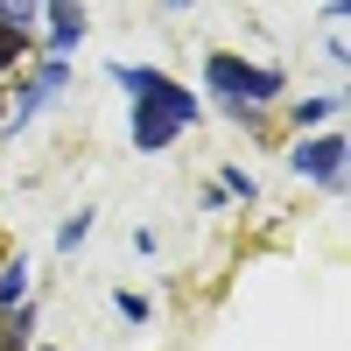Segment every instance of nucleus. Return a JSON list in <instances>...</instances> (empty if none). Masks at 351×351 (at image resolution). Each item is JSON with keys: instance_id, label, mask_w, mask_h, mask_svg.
Wrapping results in <instances>:
<instances>
[{"instance_id": "obj_1", "label": "nucleus", "mask_w": 351, "mask_h": 351, "mask_svg": "<svg viewBox=\"0 0 351 351\" xmlns=\"http://www.w3.org/2000/svg\"><path fill=\"white\" fill-rule=\"evenodd\" d=\"M204 92H211L225 112L232 106H274L288 92V77L274 64H246L239 49H211V56H204Z\"/></svg>"}, {"instance_id": "obj_2", "label": "nucleus", "mask_w": 351, "mask_h": 351, "mask_svg": "<svg viewBox=\"0 0 351 351\" xmlns=\"http://www.w3.org/2000/svg\"><path fill=\"white\" fill-rule=\"evenodd\" d=\"M106 77L120 84L127 99H148V106H162L169 120H183V127H197V112H204V106L183 92V84H176V77H162L155 64H106Z\"/></svg>"}, {"instance_id": "obj_3", "label": "nucleus", "mask_w": 351, "mask_h": 351, "mask_svg": "<svg viewBox=\"0 0 351 351\" xmlns=\"http://www.w3.org/2000/svg\"><path fill=\"white\" fill-rule=\"evenodd\" d=\"M64 84H71V56H36V71L21 77V92L8 99V112H0V120H8V127H36L43 106L64 92Z\"/></svg>"}, {"instance_id": "obj_4", "label": "nucleus", "mask_w": 351, "mask_h": 351, "mask_svg": "<svg viewBox=\"0 0 351 351\" xmlns=\"http://www.w3.org/2000/svg\"><path fill=\"white\" fill-rule=\"evenodd\" d=\"M288 169H295L302 183H324V190L337 197V190H344V134H295Z\"/></svg>"}, {"instance_id": "obj_5", "label": "nucleus", "mask_w": 351, "mask_h": 351, "mask_svg": "<svg viewBox=\"0 0 351 351\" xmlns=\"http://www.w3.org/2000/svg\"><path fill=\"white\" fill-rule=\"evenodd\" d=\"M127 134H134V148H141V155H162V148H176V134H183V120H169L162 106L134 99V106H127Z\"/></svg>"}, {"instance_id": "obj_6", "label": "nucleus", "mask_w": 351, "mask_h": 351, "mask_svg": "<svg viewBox=\"0 0 351 351\" xmlns=\"http://www.w3.org/2000/svg\"><path fill=\"white\" fill-rule=\"evenodd\" d=\"M43 14H49V43H43V56H77V43H84V8L77 0H43Z\"/></svg>"}, {"instance_id": "obj_7", "label": "nucleus", "mask_w": 351, "mask_h": 351, "mask_svg": "<svg viewBox=\"0 0 351 351\" xmlns=\"http://www.w3.org/2000/svg\"><path fill=\"white\" fill-rule=\"evenodd\" d=\"M28 344H36V302L0 309V351H28Z\"/></svg>"}, {"instance_id": "obj_8", "label": "nucleus", "mask_w": 351, "mask_h": 351, "mask_svg": "<svg viewBox=\"0 0 351 351\" xmlns=\"http://www.w3.org/2000/svg\"><path fill=\"white\" fill-rule=\"evenodd\" d=\"M344 112V99L330 92V99H302V106H288V120H295V134H316V127H330Z\"/></svg>"}, {"instance_id": "obj_9", "label": "nucleus", "mask_w": 351, "mask_h": 351, "mask_svg": "<svg viewBox=\"0 0 351 351\" xmlns=\"http://www.w3.org/2000/svg\"><path fill=\"white\" fill-rule=\"evenodd\" d=\"M14 302H28V253L0 260V309H14Z\"/></svg>"}, {"instance_id": "obj_10", "label": "nucleus", "mask_w": 351, "mask_h": 351, "mask_svg": "<svg viewBox=\"0 0 351 351\" xmlns=\"http://www.w3.org/2000/svg\"><path fill=\"white\" fill-rule=\"evenodd\" d=\"M218 197H239V204H253V197H260V183H253V176H246L239 162H225V169H218Z\"/></svg>"}, {"instance_id": "obj_11", "label": "nucleus", "mask_w": 351, "mask_h": 351, "mask_svg": "<svg viewBox=\"0 0 351 351\" xmlns=\"http://www.w3.org/2000/svg\"><path fill=\"white\" fill-rule=\"evenodd\" d=\"M84 239H92V211H71L64 225H56V253H77Z\"/></svg>"}, {"instance_id": "obj_12", "label": "nucleus", "mask_w": 351, "mask_h": 351, "mask_svg": "<svg viewBox=\"0 0 351 351\" xmlns=\"http://www.w3.org/2000/svg\"><path fill=\"white\" fill-rule=\"evenodd\" d=\"M36 14H43V0H0V21L21 28V36H36Z\"/></svg>"}, {"instance_id": "obj_13", "label": "nucleus", "mask_w": 351, "mask_h": 351, "mask_svg": "<svg viewBox=\"0 0 351 351\" xmlns=\"http://www.w3.org/2000/svg\"><path fill=\"white\" fill-rule=\"evenodd\" d=\"M28 56H36V49H28V36H21V28H8V21H0V71L28 64Z\"/></svg>"}, {"instance_id": "obj_14", "label": "nucleus", "mask_w": 351, "mask_h": 351, "mask_svg": "<svg viewBox=\"0 0 351 351\" xmlns=\"http://www.w3.org/2000/svg\"><path fill=\"white\" fill-rule=\"evenodd\" d=\"M112 309H120L127 324H148V316H155V302H148V295H134V288H120V295H112Z\"/></svg>"}, {"instance_id": "obj_15", "label": "nucleus", "mask_w": 351, "mask_h": 351, "mask_svg": "<svg viewBox=\"0 0 351 351\" xmlns=\"http://www.w3.org/2000/svg\"><path fill=\"white\" fill-rule=\"evenodd\" d=\"M162 8H176V14H183V8H197V0H162Z\"/></svg>"}, {"instance_id": "obj_16", "label": "nucleus", "mask_w": 351, "mask_h": 351, "mask_svg": "<svg viewBox=\"0 0 351 351\" xmlns=\"http://www.w3.org/2000/svg\"><path fill=\"white\" fill-rule=\"evenodd\" d=\"M0 112H8V99H0Z\"/></svg>"}]
</instances>
